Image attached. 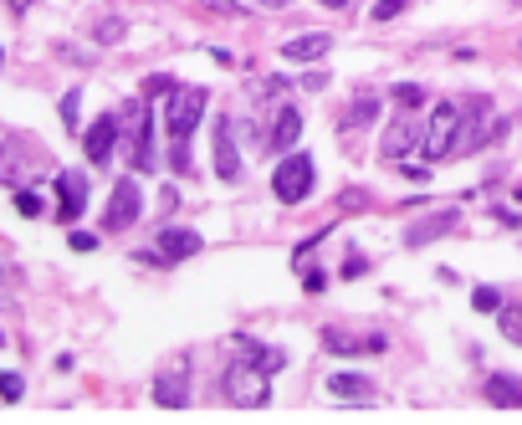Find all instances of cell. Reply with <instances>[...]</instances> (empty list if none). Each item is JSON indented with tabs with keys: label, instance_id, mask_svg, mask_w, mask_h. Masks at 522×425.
Wrapping results in <instances>:
<instances>
[{
	"label": "cell",
	"instance_id": "cell-17",
	"mask_svg": "<svg viewBox=\"0 0 522 425\" xmlns=\"http://www.w3.org/2000/svg\"><path fill=\"white\" fill-rule=\"evenodd\" d=\"M482 400L497 405V410H522V379H512V374H487Z\"/></svg>",
	"mask_w": 522,
	"mask_h": 425
},
{
	"label": "cell",
	"instance_id": "cell-8",
	"mask_svg": "<svg viewBox=\"0 0 522 425\" xmlns=\"http://www.w3.org/2000/svg\"><path fill=\"white\" fill-rule=\"evenodd\" d=\"M154 405H164V410H185L190 405V354H174L154 374Z\"/></svg>",
	"mask_w": 522,
	"mask_h": 425
},
{
	"label": "cell",
	"instance_id": "cell-25",
	"mask_svg": "<svg viewBox=\"0 0 522 425\" xmlns=\"http://www.w3.org/2000/svg\"><path fill=\"white\" fill-rule=\"evenodd\" d=\"M251 98L256 103H282L287 98V77H261L256 88H251Z\"/></svg>",
	"mask_w": 522,
	"mask_h": 425
},
{
	"label": "cell",
	"instance_id": "cell-32",
	"mask_svg": "<svg viewBox=\"0 0 522 425\" xmlns=\"http://www.w3.org/2000/svg\"><path fill=\"white\" fill-rule=\"evenodd\" d=\"M26 395V379L21 374H0V400H21Z\"/></svg>",
	"mask_w": 522,
	"mask_h": 425
},
{
	"label": "cell",
	"instance_id": "cell-27",
	"mask_svg": "<svg viewBox=\"0 0 522 425\" xmlns=\"http://www.w3.org/2000/svg\"><path fill=\"white\" fill-rule=\"evenodd\" d=\"M62 123H67V129H82V93L77 88L62 93Z\"/></svg>",
	"mask_w": 522,
	"mask_h": 425
},
{
	"label": "cell",
	"instance_id": "cell-37",
	"mask_svg": "<svg viewBox=\"0 0 522 425\" xmlns=\"http://www.w3.org/2000/svg\"><path fill=\"white\" fill-rule=\"evenodd\" d=\"M302 88H308V93H323V88H328V72H323V67L308 72V77H302Z\"/></svg>",
	"mask_w": 522,
	"mask_h": 425
},
{
	"label": "cell",
	"instance_id": "cell-18",
	"mask_svg": "<svg viewBox=\"0 0 522 425\" xmlns=\"http://www.w3.org/2000/svg\"><path fill=\"white\" fill-rule=\"evenodd\" d=\"M328 395L333 400H359V405H369L374 400V379H364V374H328Z\"/></svg>",
	"mask_w": 522,
	"mask_h": 425
},
{
	"label": "cell",
	"instance_id": "cell-13",
	"mask_svg": "<svg viewBox=\"0 0 522 425\" xmlns=\"http://www.w3.org/2000/svg\"><path fill=\"white\" fill-rule=\"evenodd\" d=\"M297 139H302V108H292L287 98L272 108V123H267V149L277 154H287V149H297Z\"/></svg>",
	"mask_w": 522,
	"mask_h": 425
},
{
	"label": "cell",
	"instance_id": "cell-41",
	"mask_svg": "<svg viewBox=\"0 0 522 425\" xmlns=\"http://www.w3.org/2000/svg\"><path fill=\"white\" fill-rule=\"evenodd\" d=\"M11 6H16V11H26V0H11Z\"/></svg>",
	"mask_w": 522,
	"mask_h": 425
},
{
	"label": "cell",
	"instance_id": "cell-15",
	"mask_svg": "<svg viewBox=\"0 0 522 425\" xmlns=\"http://www.w3.org/2000/svg\"><path fill=\"white\" fill-rule=\"evenodd\" d=\"M123 144V134H118V113H103L93 129L82 134V149H87V159L93 164H113V149Z\"/></svg>",
	"mask_w": 522,
	"mask_h": 425
},
{
	"label": "cell",
	"instance_id": "cell-39",
	"mask_svg": "<svg viewBox=\"0 0 522 425\" xmlns=\"http://www.w3.org/2000/svg\"><path fill=\"white\" fill-rule=\"evenodd\" d=\"M318 6H328V11H343V6H348V0H318Z\"/></svg>",
	"mask_w": 522,
	"mask_h": 425
},
{
	"label": "cell",
	"instance_id": "cell-28",
	"mask_svg": "<svg viewBox=\"0 0 522 425\" xmlns=\"http://www.w3.org/2000/svg\"><path fill=\"white\" fill-rule=\"evenodd\" d=\"M364 272H369V257H364V251H348V257H343V272H338V277H343V282H359Z\"/></svg>",
	"mask_w": 522,
	"mask_h": 425
},
{
	"label": "cell",
	"instance_id": "cell-7",
	"mask_svg": "<svg viewBox=\"0 0 522 425\" xmlns=\"http://www.w3.org/2000/svg\"><path fill=\"white\" fill-rule=\"evenodd\" d=\"M139 216H144V190H139V180H134V175L113 180L108 205H103V231H128Z\"/></svg>",
	"mask_w": 522,
	"mask_h": 425
},
{
	"label": "cell",
	"instance_id": "cell-22",
	"mask_svg": "<svg viewBox=\"0 0 522 425\" xmlns=\"http://www.w3.org/2000/svg\"><path fill=\"white\" fill-rule=\"evenodd\" d=\"M497 328H502L507 344L522 349V303H502V308H497Z\"/></svg>",
	"mask_w": 522,
	"mask_h": 425
},
{
	"label": "cell",
	"instance_id": "cell-12",
	"mask_svg": "<svg viewBox=\"0 0 522 425\" xmlns=\"http://www.w3.org/2000/svg\"><path fill=\"white\" fill-rule=\"evenodd\" d=\"M410 149H420V129L410 123V113H400V118L384 129V139H379V159H384V164H405Z\"/></svg>",
	"mask_w": 522,
	"mask_h": 425
},
{
	"label": "cell",
	"instance_id": "cell-20",
	"mask_svg": "<svg viewBox=\"0 0 522 425\" xmlns=\"http://www.w3.org/2000/svg\"><path fill=\"white\" fill-rule=\"evenodd\" d=\"M389 103H395V113H420L430 103V93L420 82H395V88H389Z\"/></svg>",
	"mask_w": 522,
	"mask_h": 425
},
{
	"label": "cell",
	"instance_id": "cell-31",
	"mask_svg": "<svg viewBox=\"0 0 522 425\" xmlns=\"http://www.w3.org/2000/svg\"><path fill=\"white\" fill-rule=\"evenodd\" d=\"M323 236H328V231H313V236H308V241H302V246H297V251H292V267H297V272H302V267H308V257H313V251H318V246H323Z\"/></svg>",
	"mask_w": 522,
	"mask_h": 425
},
{
	"label": "cell",
	"instance_id": "cell-10",
	"mask_svg": "<svg viewBox=\"0 0 522 425\" xmlns=\"http://www.w3.org/2000/svg\"><path fill=\"white\" fill-rule=\"evenodd\" d=\"M215 180L236 185L241 180V154H236V118H215Z\"/></svg>",
	"mask_w": 522,
	"mask_h": 425
},
{
	"label": "cell",
	"instance_id": "cell-26",
	"mask_svg": "<svg viewBox=\"0 0 522 425\" xmlns=\"http://www.w3.org/2000/svg\"><path fill=\"white\" fill-rule=\"evenodd\" d=\"M16 210H21V216H26V221H36V216H41V210H47V200H41V195H36L31 185H21V190H16Z\"/></svg>",
	"mask_w": 522,
	"mask_h": 425
},
{
	"label": "cell",
	"instance_id": "cell-34",
	"mask_svg": "<svg viewBox=\"0 0 522 425\" xmlns=\"http://www.w3.org/2000/svg\"><path fill=\"white\" fill-rule=\"evenodd\" d=\"M200 11H215V16H246V6H236V0H200Z\"/></svg>",
	"mask_w": 522,
	"mask_h": 425
},
{
	"label": "cell",
	"instance_id": "cell-35",
	"mask_svg": "<svg viewBox=\"0 0 522 425\" xmlns=\"http://www.w3.org/2000/svg\"><path fill=\"white\" fill-rule=\"evenodd\" d=\"M405 6H410V0H379V6H374V21H395Z\"/></svg>",
	"mask_w": 522,
	"mask_h": 425
},
{
	"label": "cell",
	"instance_id": "cell-33",
	"mask_svg": "<svg viewBox=\"0 0 522 425\" xmlns=\"http://www.w3.org/2000/svg\"><path fill=\"white\" fill-rule=\"evenodd\" d=\"M169 88H174V77H164V72H159V77H149V82H144V103H154V98H164Z\"/></svg>",
	"mask_w": 522,
	"mask_h": 425
},
{
	"label": "cell",
	"instance_id": "cell-6",
	"mask_svg": "<svg viewBox=\"0 0 522 425\" xmlns=\"http://www.w3.org/2000/svg\"><path fill=\"white\" fill-rule=\"evenodd\" d=\"M456 123H461V103H435V113H430V123H425V134H420V154H425V164L451 159Z\"/></svg>",
	"mask_w": 522,
	"mask_h": 425
},
{
	"label": "cell",
	"instance_id": "cell-30",
	"mask_svg": "<svg viewBox=\"0 0 522 425\" xmlns=\"http://www.w3.org/2000/svg\"><path fill=\"white\" fill-rule=\"evenodd\" d=\"M169 169H174V175H195V164H190V144H169Z\"/></svg>",
	"mask_w": 522,
	"mask_h": 425
},
{
	"label": "cell",
	"instance_id": "cell-9",
	"mask_svg": "<svg viewBox=\"0 0 522 425\" xmlns=\"http://www.w3.org/2000/svg\"><path fill=\"white\" fill-rule=\"evenodd\" d=\"M87 210V175L82 169H57V221L72 226Z\"/></svg>",
	"mask_w": 522,
	"mask_h": 425
},
{
	"label": "cell",
	"instance_id": "cell-1",
	"mask_svg": "<svg viewBox=\"0 0 522 425\" xmlns=\"http://www.w3.org/2000/svg\"><path fill=\"white\" fill-rule=\"evenodd\" d=\"M313 190H318V164H313V154L308 149H287L277 159V169H272V195H277V205H302Z\"/></svg>",
	"mask_w": 522,
	"mask_h": 425
},
{
	"label": "cell",
	"instance_id": "cell-19",
	"mask_svg": "<svg viewBox=\"0 0 522 425\" xmlns=\"http://www.w3.org/2000/svg\"><path fill=\"white\" fill-rule=\"evenodd\" d=\"M236 359H251V364H261V369H267V374H282L287 369V354L282 349H267V344H251V338H236Z\"/></svg>",
	"mask_w": 522,
	"mask_h": 425
},
{
	"label": "cell",
	"instance_id": "cell-40",
	"mask_svg": "<svg viewBox=\"0 0 522 425\" xmlns=\"http://www.w3.org/2000/svg\"><path fill=\"white\" fill-rule=\"evenodd\" d=\"M261 6H277V11H282V6H287V0H261Z\"/></svg>",
	"mask_w": 522,
	"mask_h": 425
},
{
	"label": "cell",
	"instance_id": "cell-16",
	"mask_svg": "<svg viewBox=\"0 0 522 425\" xmlns=\"http://www.w3.org/2000/svg\"><path fill=\"white\" fill-rule=\"evenodd\" d=\"M328 52H333L328 31H308V36H287L282 41V62H323Z\"/></svg>",
	"mask_w": 522,
	"mask_h": 425
},
{
	"label": "cell",
	"instance_id": "cell-42",
	"mask_svg": "<svg viewBox=\"0 0 522 425\" xmlns=\"http://www.w3.org/2000/svg\"><path fill=\"white\" fill-rule=\"evenodd\" d=\"M0 287H6V267H0Z\"/></svg>",
	"mask_w": 522,
	"mask_h": 425
},
{
	"label": "cell",
	"instance_id": "cell-5",
	"mask_svg": "<svg viewBox=\"0 0 522 425\" xmlns=\"http://www.w3.org/2000/svg\"><path fill=\"white\" fill-rule=\"evenodd\" d=\"M221 395L231 405H241V410H261V405L272 400V374L261 369V364H251V359H236L226 369V379H221Z\"/></svg>",
	"mask_w": 522,
	"mask_h": 425
},
{
	"label": "cell",
	"instance_id": "cell-21",
	"mask_svg": "<svg viewBox=\"0 0 522 425\" xmlns=\"http://www.w3.org/2000/svg\"><path fill=\"white\" fill-rule=\"evenodd\" d=\"M323 349L338 354V359H354V354H359V338L348 333V328H338V323H328V328H323Z\"/></svg>",
	"mask_w": 522,
	"mask_h": 425
},
{
	"label": "cell",
	"instance_id": "cell-29",
	"mask_svg": "<svg viewBox=\"0 0 522 425\" xmlns=\"http://www.w3.org/2000/svg\"><path fill=\"white\" fill-rule=\"evenodd\" d=\"M123 36H128V26H123L118 16H103V21H98V41H108V47H118Z\"/></svg>",
	"mask_w": 522,
	"mask_h": 425
},
{
	"label": "cell",
	"instance_id": "cell-36",
	"mask_svg": "<svg viewBox=\"0 0 522 425\" xmlns=\"http://www.w3.org/2000/svg\"><path fill=\"white\" fill-rule=\"evenodd\" d=\"M302 287H308V292H323V287H328V272H323V267H302Z\"/></svg>",
	"mask_w": 522,
	"mask_h": 425
},
{
	"label": "cell",
	"instance_id": "cell-3",
	"mask_svg": "<svg viewBox=\"0 0 522 425\" xmlns=\"http://www.w3.org/2000/svg\"><path fill=\"white\" fill-rule=\"evenodd\" d=\"M205 103H210L205 88H180V82H174V88L164 93V134H169V144H190V134L205 118Z\"/></svg>",
	"mask_w": 522,
	"mask_h": 425
},
{
	"label": "cell",
	"instance_id": "cell-11",
	"mask_svg": "<svg viewBox=\"0 0 522 425\" xmlns=\"http://www.w3.org/2000/svg\"><path fill=\"white\" fill-rule=\"evenodd\" d=\"M200 246H205V236H200V231H190V226H164V231L154 236V251L164 257V267H174V262H190Z\"/></svg>",
	"mask_w": 522,
	"mask_h": 425
},
{
	"label": "cell",
	"instance_id": "cell-44",
	"mask_svg": "<svg viewBox=\"0 0 522 425\" xmlns=\"http://www.w3.org/2000/svg\"><path fill=\"white\" fill-rule=\"evenodd\" d=\"M0 139H6V134H0Z\"/></svg>",
	"mask_w": 522,
	"mask_h": 425
},
{
	"label": "cell",
	"instance_id": "cell-14",
	"mask_svg": "<svg viewBox=\"0 0 522 425\" xmlns=\"http://www.w3.org/2000/svg\"><path fill=\"white\" fill-rule=\"evenodd\" d=\"M456 231H461V210H456V205H446V210H435V216L415 221V226L405 231V246H430V241L456 236Z\"/></svg>",
	"mask_w": 522,
	"mask_h": 425
},
{
	"label": "cell",
	"instance_id": "cell-38",
	"mask_svg": "<svg viewBox=\"0 0 522 425\" xmlns=\"http://www.w3.org/2000/svg\"><path fill=\"white\" fill-rule=\"evenodd\" d=\"M98 236H87V231H72V251H93Z\"/></svg>",
	"mask_w": 522,
	"mask_h": 425
},
{
	"label": "cell",
	"instance_id": "cell-24",
	"mask_svg": "<svg viewBox=\"0 0 522 425\" xmlns=\"http://www.w3.org/2000/svg\"><path fill=\"white\" fill-rule=\"evenodd\" d=\"M502 303H507V297H502L497 287H487V282H482V287H471V308H476V313H492V318H497Z\"/></svg>",
	"mask_w": 522,
	"mask_h": 425
},
{
	"label": "cell",
	"instance_id": "cell-23",
	"mask_svg": "<svg viewBox=\"0 0 522 425\" xmlns=\"http://www.w3.org/2000/svg\"><path fill=\"white\" fill-rule=\"evenodd\" d=\"M374 113H379V98H374V93H359L354 103H348V118H343V129H354V123L364 129V123H374Z\"/></svg>",
	"mask_w": 522,
	"mask_h": 425
},
{
	"label": "cell",
	"instance_id": "cell-4",
	"mask_svg": "<svg viewBox=\"0 0 522 425\" xmlns=\"http://www.w3.org/2000/svg\"><path fill=\"white\" fill-rule=\"evenodd\" d=\"M118 134H123L128 159H134L139 175H144V169H154V159H159V149H154V113H149V103H144V98L118 108Z\"/></svg>",
	"mask_w": 522,
	"mask_h": 425
},
{
	"label": "cell",
	"instance_id": "cell-43",
	"mask_svg": "<svg viewBox=\"0 0 522 425\" xmlns=\"http://www.w3.org/2000/svg\"><path fill=\"white\" fill-rule=\"evenodd\" d=\"M517 6H522V0H517Z\"/></svg>",
	"mask_w": 522,
	"mask_h": 425
},
{
	"label": "cell",
	"instance_id": "cell-2",
	"mask_svg": "<svg viewBox=\"0 0 522 425\" xmlns=\"http://www.w3.org/2000/svg\"><path fill=\"white\" fill-rule=\"evenodd\" d=\"M52 169V159H47V149H41L36 139H0V185H11V190H21V185H31L36 175H47Z\"/></svg>",
	"mask_w": 522,
	"mask_h": 425
}]
</instances>
